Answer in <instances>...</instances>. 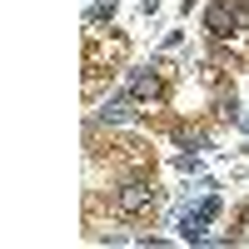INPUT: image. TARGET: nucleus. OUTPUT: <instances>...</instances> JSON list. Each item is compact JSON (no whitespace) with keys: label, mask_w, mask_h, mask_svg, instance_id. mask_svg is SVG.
I'll return each mask as SVG.
<instances>
[{"label":"nucleus","mask_w":249,"mask_h":249,"mask_svg":"<svg viewBox=\"0 0 249 249\" xmlns=\"http://www.w3.org/2000/svg\"><path fill=\"white\" fill-rule=\"evenodd\" d=\"M155 204H160V190L150 179H124L120 190L110 195V210L124 214V219H144V214H155Z\"/></svg>","instance_id":"f257e3e1"},{"label":"nucleus","mask_w":249,"mask_h":249,"mask_svg":"<svg viewBox=\"0 0 249 249\" xmlns=\"http://www.w3.org/2000/svg\"><path fill=\"white\" fill-rule=\"evenodd\" d=\"M120 55H124V40H120V35L105 40L100 30H90V45H85V85H90V95L100 90V75H105Z\"/></svg>","instance_id":"f03ea898"},{"label":"nucleus","mask_w":249,"mask_h":249,"mask_svg":"<svg viewBox=\"0 0 249 249\" xmlns=\"http://www.w3.org/2000/svg\"><path fill=\"white\" fill-rule=\"evenodd\" d=\"M219 210H224L219 195H214V190H199V204H195V210H184V214L175 219V234H179V239H204V230L219 219Z\"/></svg>","instance_id":"7ed1b4c3"},{"label":"nucleus","mask_w":249,"mask_h":249,"mask_svg":"<svg viewBox=\"0 0 249 249\" xmlns=\"http://www.w3.org/2000/svg\"><path fill=\"white\" fill-rule=\"evenodd\" d=\"M124 90H130L144 110H160V100H164V75L160 65H144V70H130V80H124Z\"/></svg>","instance_id":"20e7f679"},{"label":"nucleus","mask_w":249,"mask_h":249,"mask_svg":"<svg viewBox=\"0 0 249 249\" xmlns=\"http://www.w3.org/2000/svg\"><path fill=\"white\" fill-rule=\"evenodd\" d=\"M230 60H249V5L239 0V20H234V30H230Z\"/></svg>","instance_id":"39448f33"},{"label":"nucleus","mask_w":249,"mask_h":249,"mask_svg":"<svg viewBox=\"0 0 249 249\" xmlns=\"http://www.w3.org/2000/svg\"><path fill=\"white\" fill-rule=\"evenodd\" d=\"M214 115H219V120H230V124L239 120V100H234V85H230V90H219V95H214Z\"/></svg>","instance_id":"423d86ee"},{"label":"nucleus","mask_w":249,"mask_h":249,"mask_svg":"<svg viewBox=\"0 0 249 249\" xmlns=\"http://www.w3.org/2000/svg\"><path fill=\"white\" fill-rule=\"evenodd\" d=\"M110 15H115V0H95L85 20H90V25H100V20H110Z\"/></svg>","instance_id":"0eeeda50"},{"label":"nucleus","mask_w":249,"mask_h":249,"mask_svg":"<svg viewBox=\"0 0 249 249\" xmlns=\"http://www.w3.org/2000/svg\"><path fill=\"white\" fill-rule=\"evenodd\" d=\"M244 130H249V115H244Z\"/></svg>","instance_id":"6e6552de"}]
</instances>
